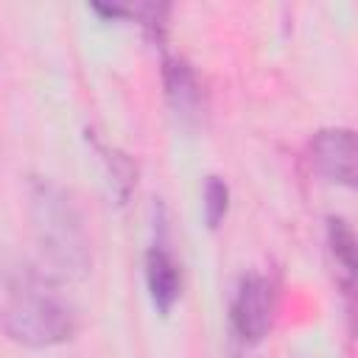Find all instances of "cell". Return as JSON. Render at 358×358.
I'll return each mask as SVG.
<instances>
[{"instance_id": "obj_3", "label": "cell", "mask_w": 358, "mask_h": 358, "mask_svg": "<svg viewBox=\"0 0 358 358\" xmlns=\"http://www.w3.org/2000/svg\"><path fill=\"white\" fill-rule=\"evenodd\" d=\"M232 330L243 344H260L274 319V285L263 274H246L241 277L232 308H229Z\"/></svg>"}, {"instance_id": "obj_4", "label": "cell", "mask_w": 358, "mask_h": 358, "mask_svg": "<svg viewBox=\"0 0 358 358\" xmlns=\"http://www.w3.org/2000/svg\"><path fill=\"white\" fill-rule=\"evenodd\" d=\"M157 238L145 252V285H148V296L154 302V308L159 313H168L182 294V268L179 260L171 252L168 235H165V218H162V207H159V221H157Z\"/></svg>"}, {"instance_id": "obj_6", "label": "cell", "mask_w": 358, "mask_h": 358, "mask_svg": "<svg viewBox=\"0 0 358 358\" xmlns=\"http://www.w3.org/2000/svg\"><path fill=\"white\" fill-rule=\"evenodd\" d=\"M162 84H165V98L173 115L182 123H199L204 115V92L193 67L185 59L168 56L162 62Z\"/></svg>"}, {"instance_id": "obj_2", "label": "cell", "mask_w": 358, "mask_h": 358, "mask_svg": "<svg viewBox=\"0 0 358 358\" xmlns=\"http://www.w3.org/2000/svg\"><path fill=\"white\" fill-rule=\"evenodd\" d=\"M31 221L50 274L78 280L90 271V235L76 199L53 179L31 182Z\"/></svg>"}, {"instance_id": "obj_8", "label": "cell", "mask_w": 358, "mask_h": 358, "mask_svg": "<svg viewBox=\"0 0 358 358\" xmlns=\"http://www.w3.org/2000/svg\"><path fill=\"white\" fill-rule=\"evenodd\" d=\"M201 210H204V224L210 229H218L221 221L227 218L229 210V187L221 176H207L204 182V193H201Z\"/></svg>"}, {"instance_id": "obj_7", "label": "cell", "mask_w": 358, "mask_h": 358, "mask_svg": "<svg viewBox=\"0 0 358 358\" xmlns=\"http://www.w3.org/2000/svg\"><path fill=\"white\" fill-rule=\"evenodd\" d=\"M327 241H330V252L336 257V263L341 266L347 285L352 282V271H355V238L352 229L344 218H330L327 221Z\"/></svg>"}, {"instance_id": "obj_5", "label": "cell", "mask_w": 358, "mask_h": 358, "mask_svg": "<svg viewBox=\"0 0 358 358\" xmlns=\"http://www.w3.org/2000/svg\"><path fill=\"white\" fill-rule=\"evenodd\" d=\"M313 171L336 185H355V134L352 129H324L310 140Z\"/></svg>"}, {"instance_id": "obj_1", "label": "cell", "mask_w": 358, "mask_h": 358, "mask_svg": "<svg viewBox=\"0 0 358 358\" xmlns=\"http://www.w3.org/2000/svg\"><path fill=\"white\" fill-rule=\"evenodd\" d=\"M0 327L25 347H56L73 338L76 310L56 277L22 260L0 263Z\"/></svg>"}]
</instances>
